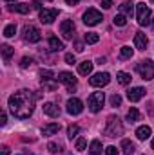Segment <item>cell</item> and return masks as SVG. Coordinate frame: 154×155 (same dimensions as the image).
Wrapping results in <instances>:
<instances>
[{"label":"cell","mask_w":154,"mask_h":155,"mask_svg":"<svg viewBox=\"0 0 154 155\" xmlns=\"http://www.w3.org/2000/svg\"><path fill=\"white\" fill-rule=\"evenodd\" d=\"M49 49H51V51H62V49H64V43L56 38V36H51V38H49Z\"/></svg>","instance_id":"cell-22"},{"label":"cell","mask_w":154,"mask_h":155,"mask_svg":"<svg viewBox=\"0 0 154 155\" xmlns=\"http://www.w3.org/2000/svg\"><path fill=\"white\" fill-rule=\"evenodd\" d=\"M152 2H154V0H152Z\"/></svg>","instance_id":"cell-49"},{"label":"cell","mask_w":154,"mask_h":155,"mask_svg":"<svg viewBox=\"0 0 154 155\" xmlns=\"http://www.w3.org/2000/svg\"><path fill=\"white\" fill-rule=\"evenodd\" d=\"M121 150H123V153H125V155H132V153H134V150H136V146H134V143H132V141L123 139V141H121Z\"/></svg>","instance_id":"cell-20"},{"label":"cell","mask_w":154,"mask_h":155,"mask_svg":"<svg viewBox=\"0 0 154 155\" xmlns=\"http://www.w3.org/2000/svg\"><path fill=\"white\" fill-rule=\"evenodd\" d=\"M58 16V9H40V22L42 24H53Z\"/></svg>","instance_id":"cell-11"},{"label":"cell","mask_w":154,"mask_h":155,"mask_svg":"<svg viewBox=\"0 0 154 155\" xmlns=\"http://www.w3.org/2000/svg\"><path fill=\"white\" fill-rule=\"evenodd\" d=\"M132 54H134V51L131 49V47H121V51H120V56L123 58V60H129V58H132Z\"/></svg>","instance_id":"cell-29"},{"label":"cell","mask_w":154,"mask_h":155,"mask_svg":"<svg viewBox=\"0 0 154 155\" xmlns=\"http://www.w3.org/2000/svg\"><path fill=\"white\" fill-rule=\"evenodd\" d=\"M111 5H113V0H102V7L103 9H109Z\"/></svg>","instance_id":"cell-40"},{"label":"cell","mask_w":154,"mask_h":155,"mask_svg":"<svg viewBox=\"0 0 154 155\" xmlns=\"http://www.w3.org/2000/svg\"><path fill=\"white\" fill-rule=\"evenodd\" d=\"M85 146H87L85 137H80V139L76 141V150H78V152H83V150H85Z\"/></svg>","instance_id":"cell-34"},{"label":"cell","mask_w":154,"mask_h":155,"mask_svg":"<svg viewBox=\"0 0 154 155\" xmlns=\"http://www.w3.org/2000/svg\"><path fill=\"white\" fill-rule=\"evenodd\" d=\"M120 13L125 15V16H132L134 15V4L132 2H123L120 5Z\"/></svg>","instance_id":"cell-19"},{"label":"cell","mask_w":154,"mask_h":155,"mask_svg":"<svg viewBox=\"0 0 154 155\" xmlns=\"http://www.w3.org/2000/svg\"><path fill=\"white\" fill-rule=\"evenodd\" d=\"M89 153H91V155H102V143H100L98 139H94V141L91 143Z\"/></svg>","instance_id":"cell-23"},{"label":"cell","mask_w":154,"mask_h":155,"mask_svg":"<svg viewBox=\"0 0 154 155\" xmlns=\"http://www.w3.org/2000/svg\"><path fill=\"white\" fill-rule=\"evenodd\" d=\"M78 132H80V126L78 124H71L69 128H67V135H69V139H73V137H76Z\"/></svg>","instance_id":"cell-31"},{"label":"cell","mask_w":154,"mask_h":155,"mask_svg":"<svg viewBox=\"0 0 154 155\" xmlns=\"http://www.w3.org/2000/svg\"><path fill=\"white\" fill-rule=\"evenodd\" d=\"M136 71L140 72V76L147 81L154 79V61L152 60H145V61H140L136 65Z\"/></svg>","instance_id":"cell-3"},{"label":"cell","mask_w":154,"mask_h":155,"mask_svg":"<svg viewBox=\"0 0 154 155\" xmlns=\"http://www.w3.org/2000/svg\"><path fill=\"white\" fill-rule=\"evenodd\" d=\"M13 52H15V49H13L11 45H7V43H4V45H2V56H4V60H5V61H9V60H11Z\"/></svg>","instance_id":"cell-24"},{"label":"cell","mask_w":154,"mask_h":155,"mask_svg":"<svg viewBox=\"0 0 154 155\" xmlns=\"http://www.w3.org/2000/svg\"><path fill=\"white\" fill-rule=\"evenodd\" d=\"M109 81H111V74L109 72H98V74H94L89 79V83L93 87H105V85H109Z\"/></svg>","instance_id":"cell-10"},{"label":"cell","mask_w":154,"mask_h":155,"mask_svg":"<svg viewBox=\"0 0 154 155\" xmlns=\"http://www.w3.org/2000/svg\"><path fill=\"white\" fill-rule=\"evenodd\" d=\"M123 134V124L120 121V117L116 116H109L107 119V126H105V135L107 137H118Z\"/></svg>","instance_id":"cell-2"},{"label":"cell","mask_w":154,"mask_h":155,"mask_svg":"<svg viewBox=\"0 0 154 155\" xmlns=\"http://www.w3.org/2000/svg\"><path fill=\"white\" fill-rule=\"evenodd\" d=\"M31 65H33V58H27V56L22 58V61H20V67H22V69H27V67H31Z\"/></svg>","instance_id":"cell-36"},{"label":"cell","mask_w":154,"mask_h":155,"mask_svg":"<svg viewBox=\"0 0 154 155\" xmlns=\"http://www.w3.org/2000/svg\"><path fill=\"white\" fill-rule=\"evenodd\" d=\"M75 31H76V27H75V22L73 20H64L60 24V33H62V36L65 40H73Z\"/></svg>","instance_id":"cell-9"},{"label":"cell","mask_w":154,"mask_h":155,"mask_svg":"<svg viewBox=\"0 0 154 155\" xmlns=\"http://www.w3.org/2000/svg\"><path fill=\"white\" fill-rule=\"evenodd\" d=\"M35 99L37 96L31 90H18L9 96V110L18 119H27L35 110Z\"/></svg>","instance_id":"cell-1"},{"label":"cell","mask_w":154,"mask_h":155,"mask_svg":"<svg viewBox=\"0 0 154 155\" xmlns=\"http://www.w3.org/2000/svg\"><path fill=\"white\" fill-rule=\"evenodd\" d=\"M65 61H67L69 65H73V63H76V58H75V54H65Z\"/></svg>","instance_id":"cell-39"},{"label":"cell","mask_w":154,"mask_h":155,"mask_svg":"<svg viewBox=\"0 0 154 155\" xmlns=\"http://www.w3.org/2000/svg\"><path fill=\"white\" fill-rule=\"evenodd\" d=\"M65 2H67L69 5H76L78 2H80V0H65Z\"/></svg>","instance_id":"cell-44"},{"label":"cell","mask_w":154,"mask_h":155,"mask_svg":"<svg viewBox=\"0 0 154 155\" xmlns=\"http://www.w3.org/2000/svg\"><path fill=\"white\" fill-rule=\"evenodd\" d=\"M143 96H145V90H143L142 87H134V88H131V90L127 92V97H129V101H131V103L140 101Z\"/></svg>","instance_id":"cell-13"},{"label":"cell","mask_w":154,"mask_h":155,"mask_svg":"<svg viewBox=\"0 0 154 155\" xmlns=\"http://www.w3.org/2000/svg\"><path fill=\"white\" fill-rule=\"evenodd\" d=\"M15 35H16V25H15V24L5 25V29H4V36H5V38H11V36H15Z\"/></svg>","instance_id":"cell-28"},{"label":"cell","mask_w":154,"mask_h":155,"mask_svg":"<svg viewBox=\"0 0 154 155\" xmlns=\"http://www.w3.org/2000/svg\"><path fill=\"white\" fill-rule=\"evenodd\" d=\"M103 101H105V96H103V92H93L91 96H89V99H87V107H89V110L91 112H100L102 110V107H103Z\"/></svg>","instance_id":"cell-4"},{"label":"cell","mask_w":154,"mask_h":155,"mask_svg":"<svg viewBox=\"0 0 154 155\" xmlns=\"http://www.w3.org/2000/svg\"><path fill=\"white\" fill-rule=\"evenodd\" d=\"M42 108H44V114H47L49 117H58L60 116V108H58L54 103H45Z\"/></svg>","instance_id":"cell-16"},{"label":"cell","mask_w":154,"mask_h":155,"mask_svg":"<svg viewBox=\"0 0 154 155\" xmlns=\"http://www.w3.org/2000/svg\"><path fill=\"white\" fill-rule=\"evenodd\" d=\"M105 155H118V150H116L114 146H107L105 148Z\"/></svg>","instance_id":"cell-38"},{"label":"cell","mask_w":154,"mask_h":155,"mask_svg":"<svg viewBox=\"0 0 154 155\" xmlns=\"http://www.w3.org/2000/svg\"><path fill=\"white\" fill-rule=\"evenodd\" d=\"M152 27H154V20H152Z\"/></svg>","instance_id":"cell-48"},{"label":"cell","mask_w":154,"mask_h":155,"mask_svg":"<svg viewBox=\"0 0 154 155\" xmlns=\"http://www.w3.org/2000/svg\"><path fill=\"white\" fill-rule=\"evenodd\" d=\"M136 18L140 25H149L151 24V9L145 4H138L136 5Z\"/></svg>","instance_id":"cell-5"},{"label":"cell","mask_w":154,"mask_h":155,"mask_svg":"<svg viewBox=\"0 0 154 155\" xmlns=\"http://www.w3.org/2000/svg\"><path fill=\"white\" fill-rule=\"evenodd\" d=\"M152 150H154V139H152Z\"/></svg>","instance_id":"cell-47"},{"label":"cell","mask_w":154,"mask_h":155,"mask_svg":"<svg viewBox=\"0 0 154 155\" xmlns=\"http://www.w3.org/2000/svg\"><path fill=\"white\" fill-rule=\"evenodd\" d=\"M42 83H44V87H45L47 90H51V92H53V90H56V87H58L53 79H47V81H42Z\"/></svg>","instance_id":"cell-35"},{"label":"cell","mask_w":154,"mask_h":155,"mask_svg":"<svg viewBox=\"0 0 154 155\" xmlns=\"http://www.w3.org/2000/svg\"><path fill=\"white\" fill-rule=\"evenodd\" d=\"M111 105H113V107H120V105H121V97H120L118 94H113V96H111Z\"/></svg>","instance_id":"cell-37"},{"label":"cell","mask_w":154,"mask_h":155,"mask_svg":"<svg viewBox=\"0 0 154 155\" xmlns=\"http://www.w3.org/2000/svg\"><path fill=\"white\" fill-rule=\"evenodd\" d=\"M76 51H80V52L83 51V45H82V43H76Z\"/></svg>","instance_id":"cell-45"},{"label":"cell","mask_w":154,"mask_h":155,"mask_svg":"<svg viewBox=\"0 0 154 155\" xmlns=\"http://www.w3.org/2000/svg\"><path fill=\"white\" fill-rule=\"evenodd\" d=\"M102 22V13L100 11H96V9H87L85 11V15H83V24L85 25H96V24H100Z\"/></svg>","instance_id":"cell-6"},{"label":"cell","mask_w":154,"mask_h":155,"mask_svg":"<svg viewBox=\"0 0 154 155\" xmlns=\"http://www.w3.org/2000/svg\"><path fill=\"white\" fill-rule=\"evenodd\" d=\"M140 117H142V116H140L138 108H134V107L127 112V121H129V123H136V121H140Z\"/></svg>","instance_id":"cell-25"},{"label":"cell","mask_w":154,"mask_h":155,"mask_svg":"<svg viewBox=\"0 0 154 155\" xmlns=\"http://www.w3.org/2000/svg\"><path fill=\"white\" fill-rule=\"evenodd\" d=\"M33 7H35V9H40V7H42V4H40V0H35V2H33Z\"/></svg>","instance_id":"cell-43"},{"label":"cell","mask_w":154,"mask_h":155,"mask_svg":"<svg viewBox=\"0 0 154 155\" xmlns=\"http://www.w3.org/2000/svg\"><path fill=\"white\" fill-rule=\"evenodd\" d=\"M7 123V116H5V112H2V116H0V124H5Z\"/></svg>","instance_id":"cell-41"},{"label":"cell","mask_w":154,"mask_h":155,"mask_svg":"<svg viewBox=\"0 0 154 155\" xmlns=\"http://www.w3.org/2000/svg\"><path fill=\"white\" fill-rule=\"evenodd\" d=\"M47 150H49L51 153L62 152V144H60V143H49V144H47Z\"/></svg>","instance_id":"cell-33"},{"label":"cell","mask_w":154,"mask_h":155,"mask_svg":"<svg viewBox=\"0 0 154 155\" xmlns=\"http://www.w3.org/2000/svg\"><path fill=\"white\" fill-rule=\"evenodd\" d=\"M40 38H42V35H40V31L35 25H26V27H24V40H26V41L37 43V41H40Z\"/></svg>","instance_id":"cell-8"},{"label":"cell","mask_w":154,"mask_h":155,"mask_svg":"<svg viewBox=\"0 0 154 155\" xmlns=\"http://www.w3.org/2000/svg\"><path fill=\"white\" fill-rule=\"evenodd\" d=\"M0 155H9V146H2V153Z\"/></svg>","instance_id":"cell-42"},{"label":"cell","mask_w":154,"mask_h":155,"mask_svg":"<svg viewBox=\"0 0 154 155\" xmlns=\"http://www.w3.org/2000/svg\"><path fill=\"white\" fill-rule=\"evenodd\" d=\"M5 2H11V4H15V2H16V0H5Z\"/></svg>","instance_id":"cell-46"},{"label":"cell","mask_w":154,"mask_h":155,"mask_svg":"<svg viewBox=\"0 0 154 155\" xmlns=\"http://www.w3.org/2000/svg\"><path fill=\"white\" fill-rule=\"evenodd\" d=\"M56 79H58L60 83H64V85L67 87V90H69V92H73V90L76 88V83H78V81H76V78L73 76L71 72H65V71H64V72H60V74H58V78H56Z\"/></svg>","instance_id":"cell-7"},{"label":"cell","mask_w":154,"mask_h":155,"mask_svg":"<svg viewBox=\"0 0 154 155\" xmlns=\"http://www.w3.org/2000/svg\"><path fill=\"white\" fill-rule=\"evenodd\" d=\"M82 110H83V103H82L78 97H71V99L67 101V112H69L71 116L82 114Z\"/></svg>","instance_id":"cell-12"},{"label":"cell","mask_w":154,"mask_h":155,"mask_svg":"<svg viewBox=\"0 0 154 155\" xmlns=\"http://www.w3.org/2000/svg\"><path fill=\"white\" fill-rule=\"evenodd\" d=\"M118 83H120V85H129V83H131V79H132V78H131V74H127V72H118Z\"/></svg>","instance_id":"cell-26"},{"label":"cell","mask_w":154,"mask_h":155,"mask_svg":"<svg viewBox=\"0 0 154 155\" xmlns=\"http://www.w3.org/2000/svg\"><path fill=\"white\" fill-rule=\"evenodd\" d=\"M9 9L11 11H16V13H20V15H27L29 11H31V5H27V4H13V5H9Z\"/></svg>","instance_id":"cell-18"},{"label":"cell","mask_w":154,"mask_h":155,"mask_svg":"<svg viewBox=\"0 0 154 155\" xmlns=\"http://www.w3.org/2000/svg\"><path fill=\"white\" fill-rule=\"evenodd\" d=\"M58 132H60V124H58V123H49V124H45V126L42 128V135H45V137L54 135V134H58Z\"/></svg>","instance_id":"cell-15"},{"label":"cell","mask_w":154,"mask_h":155,"mask_svg":"<svg viewBox=\"0 0 154 155\" xmlns=\"http://www.w3.org/2000/svg\"><path fill=\"white\" fill-rule=\"evenodd\" d=\"M54 74H53V71H49V69H42L40 71V79L42 81H47V79H53Z\"/></svg>","instance_id":"cell-30"},{"label":"cell","mask_w":154,"mask_h":155,"mask_svg":"<svg viewBox=\"0 0 154 155\" xmlns=\"http://www.w3.org/2000/svg\"><path fill=\"white\" fill-rule=\"evenodd\" d=\"M113 22H114V25H120V27H123V25L127 24V20H125V15H121V13H120V15H116Z\"/></svg>","instance_id":"cell-32"},{"label":"cell","mask_w":154,"mask_h":155,"mask_svg":"<svg viewBox=\"0 0 154 155\" xmlns=\"http://www.w3.org/2000/svg\"><path fill=\"white\" fill-rule=\"evenodd\" d=\"M78 72H80L82 76L91 74V72H93V63H91V61H87V60H85V61H82V63L78 65Z\"/></svg>","instance_id":"cell-21"},{"label":"cell","mask_w":154,"mask_h":155,"mask_svg":"<svg viewBox=\"0 0 154 155\" xmlns=\"http://www.w3.org/2000/svg\"><path fill=\"white\" fill-rule=\"evenodd\" d=\"M83 40H85V43L93 45V43H98V40H100V36H98V33H87V35L83 36Z\"/></svg>","instance_id":"cell-27"},{"label":"cell","mask_w":154,"mask_h":155,"mask_svg":"<svg viewBox=\"0 0 154 155\" xmlns=\"http://www.w3.org/2000/svg\"><path fill=\"white\" fill-rule=\"evenodd\" d=\"M134 45H136V49L145 51L147 45H149V40H147V36H145L143 33H136V35H134Z\"/></svg>","instance_id":"cell-14"},{"label":"cell","mask_w":154,"mask_h":155,"mask_svg":"<svg viewBox=\"0 0 154 155\" xmlns=\"http://www.w3.org/2000/svg\"><path fill=\"white\" fill-rule=\"evenodd\" d=\"M151 134H152V130H151V126H147V124H143V126H140V128L136 130V137H138L140 141L149 139V137H151Z\"/></svg>","instance_id":"cell-17"}]
</instances>
